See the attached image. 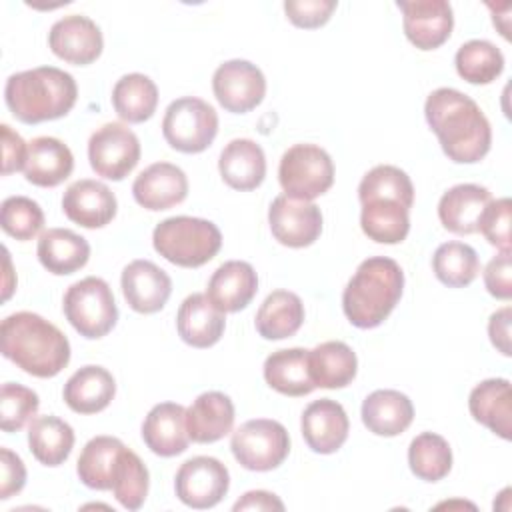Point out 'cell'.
<instances>
[{
	"label": "cell",
	"instance_id": "cell-25",
	"mask_svg": "<svg viewBox=\"0 0 512 512\" xmlns=\"http://www.w3.org/2000/svg\"><path fill=\"white\" fill-rule=\"evenodd\" d=\"M468 408L476 422L496 436L510 440L512 432V390L506 378H488L476 384L468 396Z\"/></svg>",
	"mask_w": 512,
	"mask_h": 512
},
{
	"label": "cell",
	"instance_id": "cell-19",
	"mask_svg": "<svg viewBox=\"0 0 512 512\" xmlns=\"http://www.w3.org/2000/svg\"><path fill=\"white\" fill-rule=\"evenodd\" d=\"M132 194L134 200L146 210H168L186 200L188 178L176 164L154 162L136 176Z\"/></svg>",
	"mask_w": 512,
	"mask_h": 512
},
{
	"label": "cell",
	"instance_id": "cell-13",
	"mask_svg": "<svg viewBox=\"0 0 512 512\" xmlns=\"http://www.w3.org/2000/svg\"><path fill=\"white\" fill-rule=\"evenodd\" d=\"M272 236L288 248H306L322 234V212L308 200L280 194L268 208Z\"/></svg>",
	"mask_w": 512,
	"mask_h": 512
},
{
	"label": "cell",
	"instance_id": "cell-37",
	"mask_svg": "<svg viewBox=\"0 0 512 512\" xmlns=\"http://www.w3.org/2000/svg\"><path fill=\"white\" fill-rule=\"evenodd\" d=\"M122 448V440L114 436H94L88 440L76 462L80 482L92 490H112V476Z\"/></svg>",
	"mask_w": 512,
	"mask_h": 512
},
{
	"label": "cell",
	"instance_id": "cell-5",
	"mask_svg": "<svg viewBox=\"0 0 512 512\" xmlns=\"http://www.w3.org/2000/svg\"><path fill=\"white\" fill-rule=\"evenodd\" d=\"M152 246L164 260L174 266L200 268L218 254L222 246V234L210 220L194 216H172L154 228Z\"/></svg>",
	"mask_w": 512,
	"mask_h": 512
},
{
	"label": "cell",
	"instance_id": "cell-15",
	"mask_svg": "<svg viewBox=\"0 0 512 512\" xmlns=\"http://www.w3.org/2000/svg\"><path fill=\"white\" fill-rule=\"evenodd\" d=\"M48 46L60 60L74 66H86L100 58L104 38L94 20L82 14H68L52 24Z\"/></svg>",
	"mask_w": 512,
	"mask_h": 512
},
{
	"label": "cell",
	"instance_id": "cell-39",
	"mask_svg": "<svg viewBox=\"0 0 512 512\" xmlns=\"http://www.w3.org/2000/svg\"><path fill=\"white\" fill-rule=\"evenodd\" d=\"M432 270L448 288H464L480 274V260L470 244L452 240L436 248L432 256Z\"/></svg>",
	"mask_w": 512,
	"mask_h": 512
},
{
	"label": "cell",
	"instance_id": "cell-12",
	"mask_svg": "<svg viewBox=\"0 0 512 512\" xmlns=\"http://www.w3.org/2000/svg\"><path fill=\"white\" fill-rule=\"evenodd\" d=\"M212 90L226 112L246 114L264 100L266 78L262 70L248 60H226L212 76Z\"/></svg>",
	"mask_w": 512,
	"mask_h": 512
},
{
	"label": "cell",
	"instance_id": "cell-24",
	"mask_svg": "<svg viewBox=\"0 0 512 512\" xmlns=\"http://www.w3.org/2000/svg\"><path fill=\"white\" fill-rule=\"evenodd\" d=\"M116 394V380L104 368L88 364L78 368L64 384L62 398L76 414H98L112 402Z\"/></svg>",
	"mask_w": 512,
	"mask_h": 512
},
{
	"label": "cell",
	"instance_id": "cell-9",
	"mask_svg": "<svg viewBox=\"0 0 512 512\" xmlns=\"http://www.w3.org/2000/svg\"><path fill=\"white\" fill-rule=\"evenodd\" d=\"M230 450L242 468L268 472L288 458L290 436L278 420L254 418L232 432Z\"/></svg>",
	"mask_w": 512,
	"mask_h": 512
},
{
	"label": "cell",
	"instance_id": "cell-21",
	"mask_svg": "<svg viewBox=\"0 0 512 512\" xmlns=\"http://www.w3.org/2000/svg\"><path fill=\"white\" fill-rule=\"evenodd\" d=\"M258 292V274L244 260L220 264L208 280L206 296L220 312L244 310Z\"/></svg>",
	"mask_w": 512,
	"mask_h": 512
},
{
	"label": "cell",
	"instance_id": "cell-41",
	"mask_svg": "<svg viewBox=\"0 0 512 512\" xmlns=\"http://www.w3.org/2000/svg\"><path fill=\"white\" fill-rule=\"evenodd\" d=\"M150 486V474L146 464L140 460V456L130 450L122 448L118 454V462L112 476V492L116 500L126 510H138L142 508Z\"/></svg>",
	"mask_w": 512,
	"mask_h": 512
},
{
	"label": "cell",
	"instance_id": "cell-28",
	"mask_svg": "<svg viewBox=\"0 0 512 512\" xmlns=\"http://www.w3.org/2000/svg\"><path fill=\"white\" fill-rule=\"evenodd\" d=\"M490 200L492 194L484 186L456 184L442 194L438 202V218L452 234H474L478 232V218Z\"/></svg>",
	"mask_w": 512,
	"mask_h": 512
},
{
	"label": "cell",
	"instance_id": "cell-23",
	"mask_svg": "<svg viewBox=\"0 0 512 512\" xmlns=\"http://www.w3.org/2000/svg\"><path fill=\"white\" fill-rule=\"evenodd\" d=\"M234 404L230 396L218 390L200 394L186 408V430L192 442L212 444L232 432Z\"/></svg>",
	"mask_w": 512,
	"mask_h": 512
},
{
	"label": "cell",
	"instance_id": "cell-35",
	"mask_svg": "<svg viewBox=\"0 0 512 512\" xmlns=\"http://www.w3.org/2000/svg\"><path fill=\"white\" fill-rule=\"evenodd\" d=\"M28 448L44 466H60L74 448V430L58 416H36L28 426Z\"/></svg>",
	"mask_w": 512,
	"mask_h": 512
},
{
	"label": "cell",
	"instance_id": "cell-46",
	"mask_svg": "<svg viewBox=\"0 0 512 512\" xmlns=\"http://www.w3.org/2000/svg\"><path fill=\"white\" fill-rule=\"evenodd\" d=\"M336 6L334 0H286L284 12L294 26L314 30L330 20Z\"/></svg>",
	"mask_w": 512,
	"mask_h": 512
},
{
	"label": "cell",
	"instance_id": "cell-7",
	"mask_svg": "<svg viewBox=\"0 0 512 512\" xmlns=\"http://www.w3.org/2000/svg\"><path fill=\"white\" fill-rule=\"evenodd\" d=\"M162 134L164 140L178 152H204L218 134V114L202 98H176L164 112Z\"/></svg>",
	"mask_w": 512,
	"mask_h": 512
},
{
	"label": "cell",
	"instance_id": "cell-20",
	"mask_svg": "<svg viewBox=\"0 0 512 512\" xmlns=\"http://www.w3.org/2000/svg\"><path fill=\"white\" fill-rule=\"evenodd\" d=\"M142 440L156 456L172 458L182 454L190 444L186 408L176 402L156 404L142 422Z\"/></svg>",
	"mask_w": 512,
	"mask_h": 512
},
{
	"label": "cell",
	"instance_id": "cell-16",
	"mask_svg": "<svg viewBox=\"0 0 512 512\" xmlns=\"http://www.w3.org/2000/svg\"><path fill=\"white\" fill-rule=\"evenodd\" d=\"M62 210L70 222L96 230L114 220L118 202L114 192L104 182L82 178L66 188L62 196Z\"/></svg>",
	"mask_w": 512,
	"mask_h": 512
},
{
	"label": "cell",
	"instance_id": "cell-4",
	"mask_svg": "<svg viewBox=\"0 0 512 512\" xmlns=\"http://www.w3.org/2000/svg\"><path fill=\"white\" fill-rule=\"evenodd\" d=\"M404 272L388 256H370L360 262L342 292V310L348 322L368 330L380 326L402 298Z\"/></svg>",
	"mask_w": 512,
	"mask_h": 512
},
{
	"label": "cell",
	"instance_id": "cell-29",
	"mask_svg": "<svg viewBox=\"0 0 512 512\" xmlns=\"http://www.w3.org/2000/svg\"><path fill=\"white\" fill-rule=\"evenodd\" d=\"M414 420L412 400L398 390H374L362 402V422L368 432L384 438L402 434Z\"/></svg>",
	"mask_w": 512,
	"mask_h": 512
},
{
	"label": "cell",
	"instance_id": "cell-42",
	"mask_svg": "<svg viewBox=\"0 0 512 512\" xmlns=\"http://www.w3.org/2000/svg\"><path fill=\"white\" fill-rule=\"evenodd\" d=\"M360 204L372 198H390L406 206L414 204V186L410 176L392 164H378L364 174L358 186Z\"/></svg>",
	"mask_w": 512,
	"mask_h": 512
},
{
	"label": "cell",
	"instance_id": "cell-43",
	"mask_svg": "<svg viewBox=\"0 0 512 512\" xmlns=\"http://www.w3.org/2000/svg\"><path fill=\"white\" fill-rule=\"evenodd\" d=\"M0 224L8 236L28 242L42 230L44 212L40 204L28 196H8L0 206Z\"/></svg>",
	"mask_w": 512,
	"mask_h": 512
},
{
	"label": "cell",
	"instance_id": "cell-40",
	"mask_svg": "<svg viewBox=\"0 0 512 512\" xmlns=\"http://www.w3.org/2000/svg\"><path fill=\"white\" fill-rule=\"evenodd\" d=\"M456 72L470 84H490L504 70V54L488 40H468L454 56Z\"/></svg>",
	"mask_w": 512,
	"mask_h": 512
},
{
	"label": "cell",
	"instance_id": "cell-30",
	"mask_svg": "<svg viewBox=\"0 0 512 512\" xmlns=\"http://www.w3.org/2000/svg\"><path fill=\"white\" fill-rule=\"evenodd\" d=\"M36 254L48 272L68 276L86 266L90 258V244L74 230L48 228L38 238Z\"/></svg>",
	"mask_w": 512,
	"mask_h": 512
},
{
	"label": "cell",
	"instance_id": "cell-10",
	"mask_svg": "<svg viewBox=\"0 0 512 512\" xmlns=\"http://www.w3.org/2000/svg\"><path fill=\"white\" fill-rule=\"evenodd\" d=\"M88 160L96 176L120 182L140 160V140L126 124L108 122L90 136Z\"/></svg>",
	"mask_w": 512,
	"mask_h": 512
},
{
	"label": "cell",
	"instance_id": "cell-17",
	"mask_svg": "<svg viewBox=\"0 0 512 512\" xmlns=\"http://www.w3.org/2000/svg\"><path fill=\"white\" fill-rule=\"evenodd\" d=\"M300 430L312 452L334 454L348 438L350 420L340 402L320 398L304 408Z\"/></svg>",
	"mask_w": 512,
	"mask_h": 512
},
{
	"label": "cell",
	"instance_id": "cell-27",
	"mask_svg": "<svg viewBox=\"0 0 512 512\" xmlns=\"http://www.w3.org/2000/svg\"><path fill=\"white\" fill-rule=\"evenodd\" d=\"M218 170L230 188L240 192L254 190L266 176L264 150L250 138H234L222 148Z\"/></svg>",
	"mask_w": 512,
	"mask_h": 512
},
{
	"label": "cell",
	"instance_id": "cell-49",
	"mask_svg": "<svg viewBox=\"0 0 512 512\" xmlns=\"http://www.w3.org/2000/svg\"><path fill=\"white\" fill-rule=\"evenodd\" d=\"M0 128H2V174L8 176L12 172L24 170L28 144L8 124H2Z\"/></svg>",
	"mask_w": 512,
	"mask_h": 512
},
{
	"label": "cell",
	"instance_id": "cell-51",
	"mask_svg": "<svg viewBox=\"0 0 512 512\" xmlns=\"http://www.w3.org/2000/svg\"><path fill=\"white\" fill-rule=\"evenodd\" d=\"M240 510H284V502L272 492L250 490L234 504V512Z\"/></svg>",
	"mask_w": 512,
	"mask_h": 512
},
{
	"label": "cell",
	"instance_id": "cell-26",
	"mask_svg": "<svg viewBox=\"0 0 512 512\" xmlns=\"http://www.w3.org/2000/svg\"><path fill=\"white\" fill-rule=\"evenodd\" d=\"M74 170L72 150L54 136H38L28 142V156L24 176L30 184L40 188H54L62 184Z\"/></svg>",
	"mask_w": 512,
	"mask_h": 512
},
{
	"label": "cell",
	"instance_id": "cell-8",
	"mask_svg": "<svg viewBox=\"0 0 512 512\" xmlns=\"http://www.w3.org/2000/svg\"><path fill=\"white\" fill-rule=\"evenodd\" d=\"M278 180L286 196L312 202L332 188L334 162L316 144H294L280 158Z\"/></svg>",
	"mask_w": 512,
	"mask_h": 512
},
{
	"label": "cell",
	"instance_id": "cell-14",
	"mask_svg": "<svg viewBox=\"0 0 512 512\" xmlns=\"http://www.w3.org/2000/svg\"><path fill=\"white\" fill-rule=\"evenodd\" d=\"M402 12L404 34L418 50H436L452 34L454 12L446 0L396 2Z\"/></svg>",
	"mask_w": 512,
	"mask_h": 512
},
{
	"label": "cell",
	"instance_id": "cell-36",
	"mask_svg": "<svg viewBox=\"0 0 512 512\" xmlns=\"http://www.w3.org/2000/svg\"><path fill=\"white\" fill-rule=\"evenodd\" d=\"M112 106L128 124L146 122L156 112L158 88L146 74H124L112 88Z\"/></svg>",
	"mask_w": 512,
	"mask_h": 512
},
{
	"label": "cell",
	"instance_id": "cell-1",
	"mask_svg": "<svg viewBox=\"0 0 512 512\" xmlns=\"http://www.w3.org/2000/svg\"><path fill=\"white\" fill-rule=\"evenodd\" d=\"M424 116L448 160L474 164L490 152V122L482 108L464 92L446 86L436 88L426 98Z\"/></svg>",
	"mask_w": 512,
	"mask_h": 512
},
{
	"label": "cell",
	"instance_id": "cell-18",
	"mask_svg": "<svg viewBox=\"0 0 512 512\" xmlns=\"http://www.w3.org/2000/svg\"><path fill=\"white\" fill-rule=\"evenodd\" d=\"M120 286L124 300L138 314L162 310L172 294L170 276L150 260H132L122 270Z\"/></svg>",
	"mask_w": 512,
	"mask_h": 512
},
{
	"label": "cell",
	"instance_id": "cell-32",
	"mask_svg": "<svg viewBox=\"0 0 512 512\" xmlns=\"http://www.w3.org/2000/svg\"><path fill=\"white\" fill-rule=\"evenodd\" d=\"M256 330L266 340H284L294 336L304 324V304L298 294L290 290H274L260 304Z\"/></svg>",
	"mask_w": 512,
	"mask_h": 512
},
{
	"label": "cell",
	"instance_id": "cell-38",
	"mask_svg": "<svg viewBox=\"0 0 512 512\" xmlns=\"http://www.w3.org/2000/svg\"><path fill=\"white\" fill-rule=\"evenodd\" d=\"M408 464L416 478L438 482L452 470V450L444 436L436 432L418 434L408 446Z\"/></svg>",
	"mask_w": 512,
	"mask_h": 512
},
{
	"label": "cell",
	"instance_id": "cell-44",
	"mask_svg": "<svg viewBox=\"0 0 512 512\" xmlns=\"http://www.w3.org/2000/svg\"><path fill=\"white\" fill-rule=\"evenodd\" d=\"M40 398L32 388L6 382L0 390V428L4 432H18L26 422L34 420Z\"/></svg>",
	"mask_w": 512,
	"mask_h": 512
},
{
	"label": "cell",
	"instance_id": "cell-33",
	"mask_svg": "<svg viewBox=\"0 0 512 512\" xmlns=\"http://www.w3.org/2000/svg\"><path fill=\"white\" fill-rule=\"evenodd\" d=\"M264 380L266 384L284 396H306L316 386L308 372V350L304 348H284L272 352L264 360Z\"/></svg>",
	"mask_w": 512,
	"mask_h": 512
},
{
	"label": "cell",
	"instance_id": "cell-34",
	"mask_svg": "<svg viewBox=\"0 0 512 512\" xmlns=\"http://www.w3.org/2000/svg\"><path fill=\"white\" fill-rule=\"evenodd\" d=\"M408 208L390 198H372L362 202V232L378 244H400L410 232Z\"/></svg>",
	"mask_w": 512,
	"mask_h": 512
},
{
	"label": "cell",
	"instance_id": "cell-11",
	"mask_svg": "<svg viewBox=\"0 0 512 512\" xmlns=\"http://www.w3.org/2000/svg\"><path fill=\"white\" fill-rule=\"evenodd\" d=\"M230 488L228 468L212 456H194L186 460L174 478V490L182 504L206 510L214 508Z\"/></svg>",
	"mask_w": 512,
	"mask_h": 512
},
{
	"label": "cell",
	"instance_id": "cell-31",
	"mask_svg": "<svg viewBox=\"0 0 512 512\" xmlns=\"http://www.w3.org/2000/svg\"><path fill=\"white\" fill-rule=\"evenodd\" d=\"M356 352L340 340H328L308 350V372L316 388H344L356 378Z\"/></svg>",
	"mask_w": 512,
	"mask_h": 512
},
{
	"label": "cell",
	"instance_id": "cell-45",
	"mask_svg": "<svg viewBox=\"0 0 512 512\" xmlns=\"http://www.w3.org/2000/svg\"><path fill=\"white\" fill-rule=\"evenodd\" d=\"M510 220L512 200H490L478 218V232L488 240V244H492L500 252H510Z\"/></svg>",
	"mask_w": 512,
	"mask_h": 512
},
{
	"label": "cell",
	"instance_id": "cell-3",
	"mask_svg": "<svg viewBox=\"0 0 512 512\" xmlns=\"http://www.w3.org/2000/svg\"><path fill=\"white\" fill-rule=\"evenodd\" d=\"M78 98L72 74L56 66L16 72L6 80L4 100L12 116L24 124H40L66 116Z\"/></svg>",
	"mask_w": 512,
	"mask_h": 512
},
{
	"label": "cell",
	"instance_id": "cell-2",
	"mask_svg": "<svg viewBox=\"0 0 512 512\" xmlns=\"http://www.w3.org/2000/svg\"><path fill=\"white\" fill-rule=\"evenodd\" d=\"M4 358L36 378H54L70 362V342L64 332L36 312H14L0 324Z\"/></svg>",
	"mask_w": 512,
	"mask_h": 512
},
{
	"label": "cell",
	"instance_id": "cell-47",
	"mask_svg": "<svg viewBox=\"0 0 512 512\" xmlns=\"http://www.w3.org/2000/svg\"><path fill=\"white\" fill-rule=\"evenodd\" d=\"M484 286L498 300L512 298V262L510 252H500L484 268Z\"/></svg>",
	"mask_w": 512,
	"mask_h": 512
},
{
	"label": "cell",
	"instance_id": "cell-6",
	"mask_svg": "<svg viewBox=\"0 0 512 512\" xmlns=\"http://www.w3.org/2000/svg\"><path fill=\"white\" fill-rule=\"evenodd\" d=\"M62 310L72 328L88 340L106 336L118 320L112 288L98 276H86L74 282L64 294Z\"/></svg>",
	"mask_w": 512,
	"mask_h": 512
},
{
	"label": "cell",
	"instance_id": "cell-22",
	"mask_svg": "<svg viewBox=\"0 0 512 512\" xmlns=\"http://www.w3.org/2000/svg\"><path fill=\"white\" fill-rule=\"evenodd\" d=\"M226 328V316L220 312L206 294L194 292L184 298L176 314L178 336L192 348L214 346Z\"/></svg>",
	"mask_w": 512,
	"mask_h": 512
},
{
	"label": "cell",
	"instance_id": "cell-48",
	"mask_svg": "<svg viewBox=\"0 0 512 512\" xmlns=\"http://www.w3.org/2000/svg\"><path fill=\"white\" fill-rule=\"evenodd\" d=\"M26 484V466L10 448H0V498L16 496Z\"/></svg>",
	"mask_w": 512,
	"mask_h": 512
},
{
	"label": "cell",
	"instance_id": "cell-50",
	"mask_svg": "<svg viewBox=\"0 0 512 512\" xmlns=\"http://www.w3.org/2000/svg\"><path fill=\"white\" fill-rule=\"evenodd\" d=\"M510 322H512V308L504 306L496 310L488 320V336L492 346L504 354L510 356Z\"/></svg>",
	"mask_w": 512,
	"mask_h": 512
}]
</instances>
